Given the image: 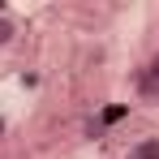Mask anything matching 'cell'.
<instances>
[{
  "instance_id": "1",
  "label": "cell",
  "mask_w": 159,
  "mask_h": 159,
  "mask_svg": "<svg viewBox=\"0 0 159 159\" xmlns=\"http://www.w3.org/2000/svg\"><path fill=\"white\" fill-rule=\"evenodd\" d=\"M125 159H159V133H151V138H138L129 151H125Z\"/></svg>"
},
{
  "instance_id": "2",
  "label": "cell",
  "mask_w": 159,
  "mask_h": 159,
  "mask_svg": "<svg viewBox=\"0 0 159 159\" xmlns=\"http://www.w3.org/2000/svg\"><path fill=\"white\" fill-rule=\"evenodd\" d=\"M133 90H138V99H146V103H159V82L146 78L142 69H138V78H133Z\"/></svg>"
},
{
  "instance_id": "3",
  "label": "cell",
  "mask_w": 159,
  "mask_h": 159,
  "mask_svg": "<svg viewBox=\"0 0 159 159\" xmlns=\"http://www.w3.org/2000/svg\"><path fill=\"white\" fill-rule=\"evenodd\" d=\"M13 34H17V22L0 13V48H9V43H13Z\"/></svg>"
},
{
  "instance_id": "4",
  "label": "cell",
  "mask_w": 159,
  "mask_h": 159,
  "mask_svg": "<svg viewBox=\"0 0 159 159\" xmlns=\"http://www.w3.org/2000/svg\"><path fill=\"white\" fill-rule=\"evenodd\" d=\"M142 73H146V78H155V82H159V52L151 56V60H146V65H142Z\"/></svg>"
}]
</instances>
